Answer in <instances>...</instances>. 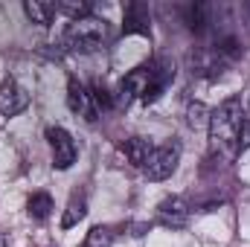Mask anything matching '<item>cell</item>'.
I'll use <instances>...</instances> for the list:
<instances>
[{"instance_id":"2","label":"cell","mask_w":250,"mask_h":247,"mask_svg":"<svg viewBox=\"0 0 250 247\" xmlns=\"http://www.w3.org/2000/svg\"><path fill=\"white\" fill-rule=\"evenodd\" d=\"M172 79H175V64L169 62V59H163V56L148 59L146 64L134 67L123 79V87H120L123 90V102L140 99V102L151 105V102H157L166 93V87L172 84Z\"/></svg>"},{"instance_id":"9","label":"cell","mask_w":250,"mask_h":247,"mask_svg":"<svg viewBox=\"0 0 250 247\" xmlns=\"http://www.w3.org/2000/svg\"><path fill=\"white\" fill-rule=\"evenodd\" d=\"M123 32L125 35H151V15L148 6L134 0L125 6V18H123Z\"/></svg>"},{"instance_id":"8","label":"cell","mask_w":250,"mask_h":247,"mask_svg":"<svg viewBox=\"0 0 250 247\" xmlns=\"http://www.w3.org/2000/svg\"><path fill=\"white\" fill-rule=\"evenodd\" d=\"M26 105H29V93H26L18 82L6 79V82L0 84V114H3V117H15V114L26 111Z\"/></svg>"},{"instance_id":"4","label":"cell","mask_w":250,"mask_h":247,"mask_svg":"<svg viewBox=\"0 0 250 247\" xmlns=\"http://www.w3.org/2000/svg\"><path fill=\"white\" fill-rule=\"evenodd\" d=\"M181 163V143L178 140H169V143H160L148 151L146 163H143V175L148 181H166Z\"/></svg>"},{"instance_id":"13","label":"cell","mask_w":250,"mask_h":247,"mask_svg":"<svg viewBox=\"0 0 250 247\" xmlns=\"http://www.w3.org/2000/svg\"><path fill=\"white\" fill-rule=\"evenodd\" d=\"M84 215H87V201H84V195H73L70 204H67V209H64V215H62V227L64 230L76 227Z\"/></svg>"},{"instance_id":"3","label":"cell","mask_w":250,"mask_h":247,"mask_svg":"<svg viewBox=\"0 0 250 247\" xmlns=\"http://www.w3.org/2000/svg\"><path fill=\"white\" fill-rule=\"evenodd\" d=\"M108 38H111V26H108V21L90 15V18L73 21V23L64 29L62 44L70 50V53H82V56H87V53L102 50V47L108 44Z\"/></svg>"},{"instance_id":"1","label":"cell","mask_w":250,"mask_h":247,"mask_svg":"<svg viewBox=\"0 0 250 247\" xmlns=\"http://www.w3.org/2000/svg\"><path fill=\"white\" fill-rule=\"evenodd\" d=\"M248 114L242 99H227L221 102L212 114H209V145L218 157L224 160H236L245 148H242V137H245V125H248Z\"/></svg>"},{"instance_id":"12","label":"cell","mask_w":250,"mask_h":247,"mask_svg":"<svg viewBox=\"0 0 250 247\" xmlns=\"http://www.w3.org/2000/svg\"><path fill=\"white\" fill-rule=\"evenodd\" d=\"M23 12H26V18H29L32 23L47 26V23H53V18L59 15V3H47V0H26V3H23Z\"/></svg>"},{"instance_id":"16","label":"cell","mask_w":250,"mask_h":247,"mask_svg":"<svg viewBox=\"0 0 250 247\" xmlns=\"http://www.w3.org/2000/svg\"><path fill=\"white\" fill-rule=\"evenodd\" d=\"M90 99H93V108L96 111H111L114 108V96H111V90L102 82H93L90 84Z\"/></svg>"},{"instance_id":"19","label":"cell","mask_w":250,"mask_h":247,"mask_svg":"<svg viewBox=\"0 0 250 247\" xmlns=\"http://www.w3.org/2000/svg\"><path fill=\"white\" fill-rule=\"evenodd\" d=\"M0 247H9V242H6V239H3V236H0Z\"/></svg>"},{"instance_id":"17","label":"cell","mask_w":250,"mask_h":247,"mask_svg":"<svg viewBox=\"0 0 250 247\" xmlns=\"http://www.w3.org/2000/svg\"><path fill=\"white\" fill-rule=\"evenodd\" d=\"M59 12L70 15L73 21H82V18H90L93 6H90L87 0H64V3H59Z\"/></svg>"},{"instance_id":"15","label":"cell","mask_w":250,"mask_h":247,"mask_svg":"<svg viewBox=\"0 0 250 247\" xmlns=\"http://www.w3.org/2000/svg\"><path fill=\"white\" fill-rule=\"evenodd\" d=\"M187 125L201 131V128H209V111L204 102H189L187 105Z\"/></svg>"},{"instance_id":"5","label":"cell","mask_w":250,"mask_h":247,"mask_svg":"<svg viewBox=\"0 0 250 247\" xmlns=\"http://www.w3.org/2000/svg\"><path fill=\"white\" fill-rule=\"evenodd\" d=\"M47 143H50V151H53V166L56 169H70L79 157V148L70 137V131H64L62 125H50L47 128Z\"/></svg>"},{"instance_id":"6","label":"cell","mask_w":250,"mask_h":247,"mask_svg":"<svg viewBox=\"0 0 250 247\" xmlns=\"http://www.w3.org/2000/svg\"><path fill=\"white\" fill-rule=\"evenodd\" d=\"M189 215H192L189 201L187 198H181V195H172V198L160 201V206H157V221H160L163 227H172V230L187 227Z\"/></svg>"},{"instance_id":"7","label":"cell","mask_w":250,"mask_h":247,"mask_svg":"<svg viewBox=\"0 0 250 247\" xmlns=\"http://www.w3.org/2000/svg\"><path fill=\"white\" fill-rule=\"evenodd\" d=\"M67 105H70L73 114L84 117L87 123H93L99 117V111L93 108V99H90V87L82 84L79 79H70V84H67Z\"/></svg>"},{"instance_id":"11","label":"cell","mask_w":250,"mask_h":247,"mask_svg":"<svg viewBox=\"0 0 250 247\" xmlns=\"http://www.w3.org/2000/svg\"><path fill=\"white\" fill-rule=\"evenodd\" d=\"M151 148H154V143L146 140V137H128L123 143V154L128 157V163L137 166V169H143V163H146V157H148Z\"/></svg>"},{"instance_id":"18","label":"cell","mask_w":250,"mask_h":247,"mask_svg":"<svg viewBox=\"0 0 250 247\" xmlns=\"http://www.w3.org/2000/svg\"><path fill=\"white\" fill-rule=\"evenodd\" d=\"M82 247H114V233L108 227H93Z\"/></svg>"},{"instance_id":"14","label":"cell","mask_w":250,"mask_h":247,"mask_svg":"<svg viewBox=\"0 0 250 247\" xmlns=\"http://www.w3.org/2000/svg\"><path fill=\"white\" fill-rule=\"evenodd\" d=\"M26 212H29V218H35V221L50 218V212H53V198H50L47 192H35V195L26 201Z\"/></svg>"},{"instance_id":"10","label":"cell","mask_w":250,"mask_h":247,"mask_svg":"<svg viewBox=\"0 0 250 247\" xmlns=\"http://www.w3.org/2000/svg\"><path fill=\"white\" fill-rule=\"evenodd\" d=\"M224 64H227V62H224L215 50H209V47H201V50L189 53V67H192V73H195V76L215 79V76L224 70Z\"/></svg>"}]
</instances>
